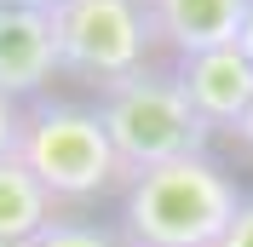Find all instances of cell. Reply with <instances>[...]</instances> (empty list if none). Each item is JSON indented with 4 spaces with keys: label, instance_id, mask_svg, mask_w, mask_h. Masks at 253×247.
Listing matches in <instances>:
<instances>
[{
    "label": "cell",
    "instance_id": "cell-1",
    "mask_svg": "<svg viewBox=\"0 0 253 247\" xmlns=\"http://www.w3.org/2000/svg\"><path fill=\"white\" fill-rule=\"evenodd\" d=\"M242 207L236 178L213 155H178L144 167L121 190V242L126 247H219Z\"/></svg>",
    "mask_w": 253,
    "mask_h": 247
},
{
    "label": "cell",
    "instance_id": "cell-2",
    "mask_svg": "<svg viewBox=\"0 0 253 247\" xmlns=\"http://www.w3.org/2000/svg\"><path fill=\"white\" fill-rule=\"evenodd\" d=\"M17 161L29 167V178L46 190L52 201H98L110 190H126L132 172L121 167L98 104H75V98H35L17 115Z\"/></svg>",
    "mask_w": 253,
    "mask_h": 247
},
{
    "label": "cell",
    "instance_id": "cell-3",
    "mask_svg": "<svg viewBox=\"0 0 253 247\" xmlns=\"http://www.w3.org/2000/svg\"><path fill=\"white\" fill-rule=\"evenodd\" d=\"M98 115H104V132H110L126 172L161 167V161H178V155H202L207 138H213V126L178 92L173 69H156V63H144L138 75L104 86Z\"/></svg>",
    "mask_w": 253,
    "mask_h": 247
},
{
    "label": "cell",
    "instance_id": "cell-4",
    "mask_svg": "<svg viewBox=\"0 0 253 247\" xmlns=\"http://www.w3.org/2000/svg\"><path fill=\"white\" fill-rule=\"evenodd\" d=\"M52 29H58L63 75L86 81L98 92L138 75L156 46L150 0H63L52 12Z\"/></svg>",
    "mask_w": 253,
    "mask_h": 247
},
{
    "label": "cell",
    "instance_id": "cell-5",
    "mask_svg": "<svg viewBox=\"0 0 253 247\" xmlns=\"http://www.w3.org/2000/svg\"><path fill=\"white\" fill-rule=\"evenodd\" d=\"M173 81H178V92L190 98V109H196L213 132H219V126L236 132L242 115L253 109V63L242 58L236 46H213V52H196V58H178Z\"/></svg>",
    "mask_w": 253,
    "mask_h": 247
},
{
    "label": "cell",
    "instance_id": "cell-6",
    "mask_svg": "<svg viewBox=\"0 0 253 247\" xmlns=\"http://www.w3.org/2000/svg\"><path fill=\"white\" fill-rule=\"evenodd\" d=\"M58 69V29L46 12H0V92L12 104H35Z\"/></svg>",
    "mask_w": 253,
    "mask_h": 247
},
{
    "label": "cell",
    "instance_id": "cell-7",
    "mask_svg": "<svg viewBox=\"0 0 253 247\" xmlns=\"http://www.w3.org/2000/svg\"><path fill=\"white\" fill-rule=\"evenodd\" d=\"M242 17H248V0H150L156 46L173 52V63L213 46H236Z\"/></svg>",
    "mask_w": 253,
    "mask_h": 247
},
{
    "label": "cell",
    "instance_id": "cell-8",
    "mask_svg": "<svg viewBox=\"0 0 253 247\" xmlns=\"http://www.w3.org/2000/svg\"><path fill=\"white\" fill-rule=\"evenodd\" d=\"M58 218V201L29 178V167L6 155L0 161V247H29Z\"/></svg>",
    "mask_w": 253,
    "mask_h": 247
},
{
    "label": "cell",
    "instance_id": "cell-9",
    "mask_svg": "<svg viewBox=\"0 0 253 247\" xmlns=\"http://www.w3.org/2000/svg\"><path fill=\"white\" fill-rule=\"evenodd\" d=\"M29 247H126V242H121V230H104V224H92V218L58 213Z\"/></svg>",
    "mask_w": 253,
    "mask_h": 247
},
{
    "label": "cell",
    "instance_id": "cell-10",
    "mask_svg": "<svg viewBox=\"0 0 253 247\" xmlns=\"http://www.w3.org/2000/svg\"><path fill=\"white\" fill-rule=\"evenodd\" d=\"M219 247H253V196H242V207L230 218V230L219 236Z\"/></svg>",
    "mask_w": 253,
    "mask_h": 247
},
{
    "label": "cell",
    "instance_id": "cell-11",
    "mask_svg": "<svg viewBox=\"0 0 253 247\" xmlns=\"http://www.w3.org/2000/svg\"><path fill=\"white\" fill-rule=\"evenodd\" d=\"M17 115H23V104H12V98L0 92V161L17 150Z\"/></svg>",
    "mask_w": 253,
    "mask_h": 247
},
{
    "label": "cell",
    "instance_id": "cell-12",
    "mask_svg": "<svg viewBox=\"0 0 253 247\" xmlns=\"http://www.w3.org/2000/svg\"><path fill=\"white\" fill-rule=\"evenodd\" d=\"M58 6H63V0H0V12H58Z\"/></svg>",
    "mask_w": 253,
    "mask_h": 247
},
{
    "label": "cell",
    "instance_id": "cell-13",
    "mask_svg": "<svg viewBox=\"0 0 253 247\" xmlns=\"http://www.w3.org/2000/svg\"><path fill=\"white\" fill-rule=\"evenodd\" d=\"M236 52L253 63V0H248V17H242V29H236Z\"/></svg>",
    "mask_w": 253,
    "mask_h": 247
},
{
    "label": "cell",
    "instance_id": "cell-14",
    "mask_svg": "<svg viewBox=\"0 0 253 247\" xmlns=\"http://www.w3.org/2000/svg\"><path fill=\"white\" fill-rule=\"evenodd\" d=\"M236 138H242V150L253 155V109H248V115H242V126H236Z\"/></svg>",
    "mask_w": 253,
    "mask_h": 247
}]
</instances>
